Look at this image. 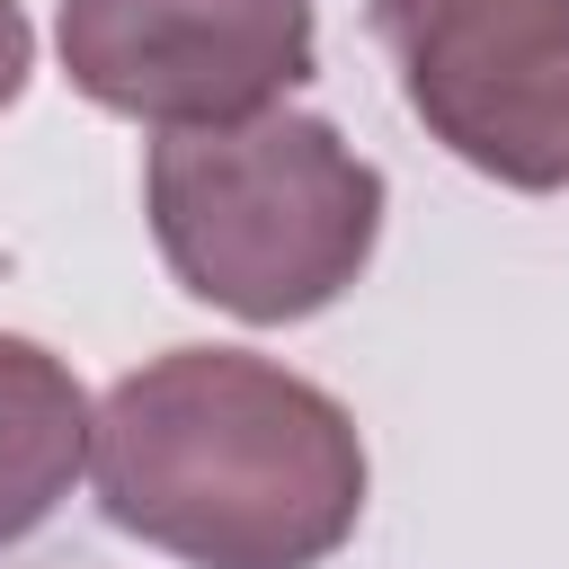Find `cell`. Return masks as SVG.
Wrapping results in <instances>:
<instances>
[{
  "label": "cell",
  "mask_w": 569,
  "mask_h": 569,
  "mask_svg": "<svg viewBox=\"0 0 569 569\" xmlns=\"http://www.w3.org/2000/svg\"><path fill=\"white\" fill-rule=\"evenodd\" d=\"M400 62V98L462 169L569 187V0H365Z\"/></svg>",
  "instance_id": "obj_3"
},
{
  "label": "cell",
  "mask_w": 569,
  "mask_h": 569,
  "mask_svg": "<svg viewBox=\"0 0 569 569\" xmlns=\"http://www.w3.org/2000/svg\"><path fill=\"white\" fill-rule=\"evenodd\" d=\"M89 480L116 533L187 569H320L365 516V436L249 347H169L98 400Z\"/></svg>",
  "instance_id": "obj_1"
},
{
  "label": "cell",
  "mask_w": 569,
  "mask_h": 569,
  "mask_svg": "<svg viewBox=\"0 0 569 569\" xmlns=\"http://www.w3.org/2000/svg\"><path fill=\"white\" fill-rule=\"evenodd\" d=\"M62 80L160 133L267 116L320 71L311 0H62Z\"/></svg>",
  "instance_id": "obj_4"
},
{
  "label": "cell",
  "mask_w": 569,
  "mask_h": 569,
  "mask_svg": "<svg viewBox=\"0 0 569 569\" xmlns=\"http://www.w3.org/2000/svg\"><path fill=\"white\" fill-rule=\"evenodd\" d=\"M89 391L36 338L0 329V551L27 542L89 471Z\"/></svg>",
  "instance_id": "obj_5"
},
{
  "label": "cell",
  "mask_w": 569,
  "mask_h": 569,
  "mask_svg": "<svg viewBox=\"0 0 569 569\" xmlns=\"http://www.w3.org/2000/svg\"><path fill=\"white\" fill-rule=\"evenodd\" d=\"M27 71H36V27H27L18 0H0V107H18Z\"/></svg>",
  "instance_id": "obj_6"
},
{
  "label": "cell",
  "mask_w": 569,
  "mask_h": 569,
  "mask_svg": "<svg viewBox=\"0 0 569 569\" xmlns=\"http://www.w3.org/2000/svg\"><path fill=\"white\" fill-rule=\"evenodd\" d=\"M151 240L178 276V293L284 329L329 311L382 240V169L329 124V116H240L160 133L142 169Z\"/></svg>",
  "instance_id": "obj_2"
}]
</instances>
